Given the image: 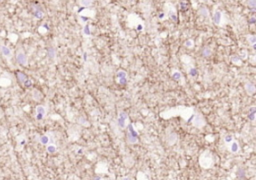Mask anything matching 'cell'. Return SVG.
I'll return each mask as SVG.
<instances>
[{"label": "cell", "instance_id": "cell-1", "mask_svg": "<svg viewBox=\"0 0 256 180\" xmlns=\"http://www.w3.org/2000/svg\"><path fill=\"white\" fill-rule=\"evenodd\" d=\"M199 164L202 168H210L213 164V158H212V154H211L210 151L205 150L202 154L199 157Z\"/></svg>", "mask_w": 256, "mask_h": 180}, {"label": "cell", "instance_id": "cell-2", "mask_svg": "<svg viewBox=\"0 0 256 180\" xmlns=\"http://www.w3.org/2000/svg\"><path fill=\"white\" fill-rule=\"evenodd\" d=\"M16 62H17L19 65L21 66H26L28 64V58L27 55L25 54V52L22 51L21 49H19L17 52H16Z\"/></svg>", "mask_w": 256, "mask_h": 180}, {"label": "cell", "instance_id": "cell-3", "mask_svg": "<svg viewBox=\"0 0 256 180\" xmlns=\"http://www.w3.org/2000/svg\"><path fill=\"white\" fill-rule=\"evenodd\" d=\"M192 123L195 127H197V128H201V127H203L205 125V120L203 119L202 116L197 114V115H195V116H193Z\"/></svg>", "mask_w": 256, "mask_h": 180}, {"label": "cell", "instance_id": "cell-4", "mask_svg": "<svg viewBox=\"0 0 256 180\" xmlns=\"http://www.w3.org/2000/svg\"><path fill=\"white\" fill-rule=\"evenodd\" d=\"M35 114H36V119L37 120H42L45 117L46 114V109L43 105H38L35 109Z\"/></svg>", "mask_w": 256, "mask_h": 180}, {"label": "cell", "instance_id": "cell-5", "mask_svg": "<svg viewBox=\"0 0 256 180\" xmlns=\"http://www.w3.org/2000/svg\"><path fill=\"white\" fill-rule=\"evenodd\" d=\"M126 120H127V115L125 112H120L119 113V117L118 120H117V123H118V126L120 128H124L126 126Z\"/></svg>", "mask_w": 256, "mask_h": 180}, {"label": "cell", "instance_id": "cell-6", "mask_svg": "<svg viewBox=\"0 0 256 180\" xmlns=\"http://www.w3.org/2000/svg\"><path fill=\"white\" fill-rule=\"evenodd\" d=\"M221 20H222V13H221L220 11H218V10L214 11V13H213V16H212L213 23L216 24V25H220V24H221Z\"/></svg>", "mask_w": 256, "mask_h": 180}, {"label": "cell", "instance_id": "cell-7", "mask_svg": "<svg viewBox=\"0 0 256 180\" xmlns=\"http://www.w3.org/2000/svg\"><path fill=\"white\" fill-rule=\"evenodd\" d=\"M0 52L1 54L6 58L11 57V49L7 45H1L0 46Z\"/></svg>", "mask_w": 256, "mask_h": 180}, {"label": "cell", "instance_id": "cell-8", "mask_svg": "<svg viewBox=\"0 0 256 180\" xmlns=\"http://www.w3.org/2000/svg\"><path fill=\"white\" fill-rule=\"evenodd\" d=\"M228 149L229 151H230L231 153H233V154H235V153H237L239 151V144L237 141H234L233 140L231 143H229L228 144Z\"/></svg>", "mask_w": 256, "mask_h": 180}, {"label": "cell", "instance_id": "cell-9", "mask_svg": "<svg viewBox=\"0 0 256 180\" xmlns=\"http://www.w3.org/2000/svg\"><path fill=\"white\" fill-rule=\"evenodd\" d=\"M16 78H17L18 82H19L21 85H24V83H25L28 79L27 75H26L25 73H23V72H17V73H16Z\"/></svg>", "mask_w": 256, "mask_h": 180}, {"label": "cell", "instance_id": "cell-10", "mask_svg": "<svg viewBox=\"0 0 256 180\" xmlns=\"http://www.w3.org/2000/svg\"><path fill=\"white\" fill-rule=\"evenodd\" d=\"M244 88H245L246 92L248 93L249 95H253L255 93V91H256V88H255L254 84L251 83V82H247V83L244 85Z\"/></svg>", "mask_w": 256, "mask_h": 180}, {"label": "cell", "instance_id": "cell-11", "mask_svg": "<svg viewBox=\"0 0 256 180\" xmlns=\"http://www.w3.org/2000/svg\"><path fill=\"white\" fill-rule=\"evenodd\" d=\"M126 137H127V142H128V143H130V144H135V143H137V142H138V137L133 136V135L130 134V133L128 132V131H127Z\"/></svg>", "mask_w": 256, "mask_h": 180}, {"label": "cell", "instance_id": "cell-12", "mask_svg": "<svg viewBox=\"0 0 256 180\" xmlns=\"http://www.w3.org/2000/svg\"><path fill=\"white\" fill-rule=\"evenodd\" d=\"M176 141H177V135H176L175 133H170V134L168 135V139H167L168 144L173 145Z\"/></svg>", "mask_w": 256, "mask_h": 180}, {"label": "cell", "instance_id": "cell-13", "mask_svg": "<svg viewBox=\"0 0 256 180\" xmlns=\"http://www.w3.org/2000/svg\"><path fill=\"white\" fill-rule=\"evenodd\" d=\"M249 114H248V119L251 121H254L255 120V113H256V108L254 106L250 107L249 108Z\"/></svg>", "mask_w": 256, "mask_h": 180}, {"label": "cell", "instance_id": "cell-14", "mask_svg": "<svg viewBox=\"0 0 256 180\" xmlns=\"http://www.w3.org/2000/svg\"><path fill=\"white\" fill-rule=\"evenodd\" d=\"M39 142L41 143L42 145H48L50 142V138L48 135H42V136H40L39 138Z\"/></svg>", "mask_w": 256, "mask_h": 180}, {"label": "cell", "instance_id": "cell-15", "mask_svg": "<svg viewBox=\"0 0 256 180\" xmlns=\"http://www.w3.org/2000/svg\"><path fill=\"white\" fill-rule=\"evenodd\" d=\"M247 40H248L249 44L252 46L253 49H256V36L255 35H249L247 37Z\"/></svg>", "mask_w": 256, "mask_h": 180}, {"label": "cell", "instance_id": "cell-16", "mask_svg": "<svg viewBox=\"0 0 256 180\" xmlns=\"http://www.w3.org/2000/svg\"><path fill=\"white\" fill-rule=\"evenodd\" d=\"M46 151H47L49 154H54V153L57 151V147H56L54 144H48L47 146H46Z\"/></svg>", "mask_w": 256, "mask_h": 180}, {"label": "cell", "instance_id": "cell-17", "mask_svg": "<svg viewBox=\"0 0 256 180\" xmlns=\"http://www.w3.org/2000/svg\"><path fill=\"white\" fill-rule=\"evenodd\" d=\"M77 2L82 7H89L92 4V0H77Z\"/></svg>", "mask_w": 256, "mask_h": 180}, {"label": "cell", "instance_id": "cell-18", "mask_svg": "<svg viewBox=\"0 0 256 180\" xmlns=\"http://www.w3.org/2000/svg\"><path fill=\"white\" fill-rule=\"evenodd\" d=\"M211 53H212V51H211V49L209 47H204L202 49V51H201V54H202L204 57H208V56H210Z\"/></svg>", "mask_w": 256, "mask_h": 180}, {"label": "cell", "instance_id": "cell-19", "mask_svg": "<svg viewBox=\"0 0 256 180\" xmlns=\"http://www.w3.org/2000/svg\"><path fill=\"white\" fill-rule=\"evenodd\" d=\"M47 55L48 57L50 58V59H54L56 56V51L54 50V48H49L47 51Z\"/></svg>", "mask_w": 256, "mask_h": 180}, {"label": "cell", "instance_id": "cell-20", "mask_svg": "<svg viewBox=\"0 0 256 180\" xmlns=\"http://www.w3.org/2000/svg\"><path fill=\"white\" fill-rule=\"evenodd\" d=\"M199 14H200L201 16H203V17H208V16H209L208 10H207L205 7L200 8V10H199Z\"/></svg>", "mask_w": 256, "mask_h": 180}, {"label": "cell", "instance_id": "cell-21", "mask_svg": "<svg viewBox=\"0 0 256 180\" xmlns=\"http://www.w3.org/2000/svg\"><path fill=\"white\" fill-rule=\"evenodd\" d=\"M34 16H35L37 19H40V18H42V17H43V12H42V10H40V9L34 10Z\"/></svg>", "mask_w": 256, "mask_h": 180}, {"label": "cell", "instance_id": "cell-22", "mask_svg": "<svg viewBox=\"0 0 256 180\" xmlns=\"http://www.w3.org/2000/svg\"><path fill=\"white\" fill-rule=\"evenodd\" d=\"M231 61H232L233 63H235V64H238V63H240L241 62V59H240V57H239L238 55L234 54V55L231 56Z\"/></svg>", "mask_w": 256, "mask_h": 180}, {"label": "cell", "instance_id": "cell-23", "mask_svg": "<svg viewBox=\"0 0 256 180\" xmlns=\"http://www.w3.org/2000/svg\"><path fill=\"white\" fill-rule=\"evenodd\" d=\"M181 73H180L179 71H174L173 74H172V78H173L174 80H176V81H178V80L181 79Z\"/></svg>", "mask_w": 256, "mask_h": 180}, {"label": "cell", "instance_id": "cell-24", "mask_svg": "<svg viewBox=\"0 0 256 180\" xmlns=\"http://www.w3.org/2000/svg\"><path fill=\"white\" fill-rule=\"evenodd\" d=\"M126 76H127V73L124 70H119V71H117V77L118 78H126Z\"/></svg>", "mask_w": 256, "mask_h": 180}, {"label": "cell", "instance_id": "cell-25", "mask_svg": "<svg viewBox=\"0 0 256 180\" xmlns=\"http://www.w3.org/2000/svg\"><path fill=\"white\" fill-rule=\"evenodd\" d=\"M248 6L252 9V11H255L256 7V0H248Z\"/></svg>", "mask_w": 256, "mask_h": 180}, {"label": "cell", "instance_id": "cell-26", "mask_svg": "<svg viewBox=\"0 0 256 180\" xmlns=\"http://www.w3.org/2000/svg\"><path fill=\"white\" fill-rule=\"evenodd\" d=\"M224 141H225V143H227V144L231 143L233 141V135H231V134L226 135V136L224 137Z\"/></svg>", "mask_w": 256, "mask_h": 180}, {"label": "cell", "instance_id": "cell-27", "mask_svg": "<svg viewBox=\"0 0 256 180\" xmlns=\"http://www.w3.org/2000/svg\"><path fill=\"white\" fill-rule=\"evenodd\" d=\"M188 73H189V75H190V76H196V75H197V73H198V72H197L196 68L191 67L189 70H188Z\"/></svg>", "mask_w": 256, "mask_h": 180}, {"label": "cell", "instance_id": "cell-28", "mask_svg": "<svg viewBox=\"0 0 256 180\" xmlns=\"http://www.w3.org/2000/svg\"><path fill=\"white\" fill-rule=\"evenodd\" d=\"M83 32H84L85 35H90L91 31H90V25H85L84 28H83Z\"/></svg>", "mask_w": 256, "mask_h": 180}, {"label": "cell", "instance_id": "cell-29", "mask_svg": "<svg viewBox=\"0 0 256 180\" xmlns=\"http://www.w3.org/2000/svg\"><path fill=\"white\" fill-rule=\"evenodd\" d=\"M184 45H185L186 47H188V48H192L193 45H194V43H193V40H191V39L187 40V41L184 43Z\"/></svg>", "mask_w": 256, "mask_h": 180}, {"label": "cell", "instance_id": "cell-30", "mask_svg": "<svg viewBox=\"0 0 256 180\" xmlns=\"http://www.w3.org/2000/svg\"><path fill=\"white\" fill-rule=\"evenodd\" d=\"M237 176L239 177V178H243V177L245 176V172L243 169H238V171H237Z\"/></svg>", "mask_w": 256, "mask_h": 180}, {"label": "cell", "instance_id": "cell-31", "mask_svg": "<svg viewBox=\"0 0 256 180\" xmlns=\"http://www.w3.org/2000/svg\"><path fill=\"white\" fill-rule=\"evenodd\" d=\"M239 57L240 58H243V59H246L247 58V53H246V51H245V50H241L240 51V53H239Z\"/></svg>", "mask_w": 256, "mask_h": 180}, {"label": "cell", "instance_id": "cell-32", "mask_svg": "<svg viewBox=\"0 0 256 180\" xmlns=\"http://www.w3.org/2000/svg\"><path fill=\"white\" fill-rule=\"evenodd\" d=\"M126 82H127L126 78H119V80H118V83L121 84V85H125V84H126Z\"/></svg>", "mask_w": 256, "mask_h": 180}, {"label": "cell", "instance_id": "cell-33", "mask_svg": "<svg viewBox=\"0 0 256 180\" xmlns=\"http://www.w3.org/2000/svg\"><path fill=\"white\" fill-rule=\"evenodd\" d=\"M158 17H159V19L163 20L164 18L166 17V14H165V12H161V13H159V15H158Z\"/></svg>", "mask_w": 256, "mask_h": 180}, {"label": "cell", "instance_id": "cell-34", "mask_svg": "<svg viewBox=\"0 0 256 180\" xmlns=\"http://www.w3.org/2000/svg\"><path fill=\"white\" fill-rule=\"evenodd\" d=\"M255 22V17H250V20H249V23L253 24Z\"/></svg>", "mask_w": 256, "mask_h": 180}, {"label": "cell", "instance_id": "cell-35", "mask_svg": "<svg viewBox=\"0 0 256 180\" xmlns=\"http://www.w3.org/2000/svg\"><path fill=\"white\" fill-rule=\"evenodd\" d=\"M1 1H2V0H0V2H1Z\"/></svg>", "mask_w": 256, "mask_h": 180}]
</instances>
